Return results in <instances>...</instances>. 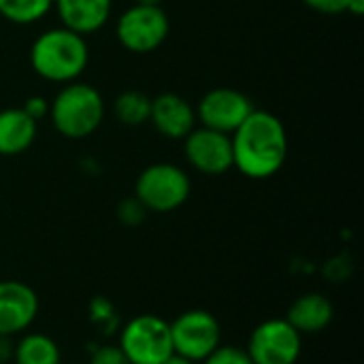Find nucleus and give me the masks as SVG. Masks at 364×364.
<instances>
[{
  "label": "nucleus",
  "instance_id": "nucleus-26",
  "mask_svg": "<svg viewBox=\"0 0 364 364\" xmlns=\"http://www.w3.org/2000/svg\"><path fill=\"white\" fill-rule=\"evenodd\" d=\"M346 11L356 15V17H360L364 13V0H348V9Z\"/></svg>",
  "mask_w": 364,
  "mask_h": 364
},
{
  "label": "nucleus",
  "instance_id": "nucleus-10",
  "mask_svg": "<svg viewBox=\"0 0 364 364\" xmlns=\"http://www.w3.org/2000/svg\"><path fill=\"white\" fill-rule=\"evenodd\" d=\"M183 156L188 164L200 175H224L232 168V143L230 134L211 130V128H194L183 139Z\"/></svg>",
  "mask_w": 364,
  "mask_h": 364
},
{
  "label": "nucleus",
  "instance_id": "nucleus-7",
  "mask_svg": "<svg viewBox=\"0 0 364 364\" xmlns=\"http://www.w3.org/2000/svg\"><path fill=\"white\" fill-rule=\"evenodd\" d=\"M171 324L173 352L192 360L203 363L222 343V328L213 314L205 309H190L177 316Z\"/></svg>",
  "mask_w": 364,
  "mask_h": 364
},
{
  "label": "nucleus",
  "instance_id": "nucleus-9",
  "mask_svg": "<svg viewBox=\"0 0 364 364\" xmlns=\"http://www.w3.org/2000/svg\"><path fill=\"white\" fill-rule=\"evenodd\" d=\"M194 111L196 122H200V126L224 134H232L254 111V107L243 92L232 87H215L200 98Z\"/></svg>",
  "mask_w": 364,
  "mask_h": 364
},
{
  "label": "nucleus",
  "instance_id": "nucleus-3",
  "mask_svg": "<svg viewBox=\"0 0 364 364\" xmlns=\"http://www.w3.org/2000/svg\"><path fill=\"white\" fill-rule=\"evenodd\" d=\"M53 128L73 141L94 134L105 119V100L100 92L83 81L66 83L49 102Z\"/></svg>",
  "mask_w": 364,
  "mask_h": 364
},
{
  "label": "nucleus",
  "instance_id": "nucleus-18",
  "mask_svg": "<svg viewBox=\"0 0 364 364\" xmlns=\"http://www.w3.org/2000/svg\"><path fill=\"white\" fill-rule=\"evenodd\" d=\"M53 0H0V15L17 26H30L47 17Z\"/></svg>",
  "mask_w": 364,
  "mask_h": 364
},
{
  "label": "nucleus",
  "instance_id": "nucleus-17",
  "mask_svg": "<svg viewBox=\"0 0 364 364\" xmlns=\"http://www.w3.org/2000/svg\"><path fill=\"white\" fill-rule=\"evenodd\" d=\"M149 111H151V98L136 90L122 92L113 102V113L117 122L124 126H141L149 122Z\"/></svg>",
  "mask_w": 364,
  "mask_h": 364
},
{
  "label": "nucleus",
  "instance_id": "nucleus-23",
  "mask_svg": "<svg viewBox=\"0 0 364 364\" xmlns=\"http://www.w3.org/2000/svg\"><path fill=\"white\" fill-rule=\"evenodd\" d=\"M34 122L43 119V117H49V100L43 98V96H30L23 107H21Z\"/></svg>",
  "mask_w": 364,
  "mask_h": 364
},
{
  "label": "nucleus",
  "instance_id": "nucleus-6",
  "mask_svg": "<svg viewBox=\"0 0 364 364\" xmlns=\"http://www.w3.org/2000/svg\"><path fill=\"white\" fill-rule=\"evenodd\" d=\"M171 21L162 6L132 4L115 21V36L126 51L151 53L168 36Z\"/></svg>",
  "mask_w": 364,
  "mask_h": 364
},
{
  "label": "nucleus",
  "instance_id": "nucleus-22",
  "mask_svg": "<svg viewBox=\"0 0 364 364\" xmlns=\"http://www.w3.org/2000/svg\"><path fill=\"white\" fill-rule=\"evenodd\" d=\"M90 364H130L117 346H100L92 352Z\"/></svg>",
  "mask_w": 364,
  "mask_h": 364
},
{
  "label": "nucleus",
  "instance_id": "nucleus-4",
  "mask_svg": "<svg viewBox=\"0 0 364 364\" xmlns=\"http://www.w3.org/2000/svg\"><path fill=\"white\" fill-rule=\"evenodd\" d=\"M192 192L190 175L171 162H156L141 171L134 183V198L154 213L179 209Z\"/></svg>",
  "mask_w": 364,
  "mask_h": 364
},
{
  "label": "nucleus",
  "instance_id": "nucleus-8",
  "mask_svg": "<svg viewBox=\"0 0 364 364\" xmlns=\"http://www.w3.org/2000/svg\"><path fill=\"white\" fill-rule=\"evenodd\" d=\"M245 352L254 364H296L303 352V335L286 318L264 320L250 335Z\"/></svg>",
  "mask_w": 364,
  "mask_h": 364
},
{
  "label": "nucleus",
  "instance_id": "nucleus-21",
  "mask_svg": "<svg viewBox=\"0 0 364 364\" xmlns=\"http://www.w3.org/2000/svg\"><path fill=\"white\" fill-rule=\"evenodd\" d=\"M145 215H147V209H145L134 196L122 200L119 207H117V218H119V222L126 224V226H139V224L145 220Z\"/></svg>",
  "mask_w": 364,
  "mask_h": 364
},
{
  "label": "nucleus",
  "instance_id": "nucleus-11",
  "mask_svg": "<svg viewBox=\"0 0 364 364\" xmlns=\"http://www.w3.org/2000/svg\"><path fill=\"white\" fill-rule=\"evenodd\" d=\"M36 292L17 279L0 282V337H13L28 331L38 316Z\"/></svg>",
  "mask_w": 364,
  "mask_h": 364
},
{
  "label": "nucleus",
  "instance_id": "nucleus-12",
  "mask_svg": "<svg viewBox=\"0 0 364 364\" xmlns=\"http://www.w3.org/2000/svg\"><path fill=\"white\" fill-rule=\"evenodd\" d=\"M149 122L162 136L183 141L196 128V111L183 96L166 92L151 98Z\"/></svg>",
  "mask_w": 364,
  "mask_h": 364
},
{
  "label": "nucleus",
  "instance_id": "nucleus-14",
  "mask_svg": "<svg viewBox=\"0 0 364 364\" xmlns=\"http://www.w3.org/2000/svg\"><path fill=\"white\" fill-rule=\"evenodd\" d=\"M335 318V307L333 303L320 294V292H309L296 299L290 309L286 320L301 333V335H316L322 333L331 326Z\"/></svg>",
  "mask_w": 364,
  "mask_h": 364
},
{
  "label": "nucleus",
  "instance_id": "nucleus-16",
  "mask_svg": "<svg viewBox=\"0 0 364 364\" xmlns=\"http://www.w3.org/2000/svg\"><path fill=\"white\" fill-rule=\"evenodd\" d=\"M15 364H62V354L58 343L43 333H30L13 346Z\"/></svg>",
  "mask_w": 364,
  "mask_h": 364
},
{
  "label": "nucleus",
  "instance_id": "nucleus-19",
  "mask_svg": "<svg viewBox=\"0 0 364 364\" xmlns=\"http://www.w3.org/2000/svg\"><path fill=\"white\" fill-rule=\"evenodd\" d=\"M90 322L102 333V335H113L119 333L122 328V320L119 314L115 309V305L107 299V296H94L90 301Z\"/></svg>",
  "mask_w": 364,
  "mask_h": 364
},
{
  "label": "nucleus",
  "instance_id": "nucleus-2",
  "mask_svg": "<svg viewBox=\"0 0 364 364\" xmlns=\"http://www.w3.org/2000/svg\"><path fill=\"white\" fill-rule=\"evenodd\" d=\"M90 62V47L85 36L60 26L38 34L30 47L32 70L49 83L77 81Z\"/></svg>",
  "mask_w": 364,
  "mask_h": 364
},
{
  "label": "nucleus",
  "instance_id": "nucleus-28",
  "mask_svg": "<svg viewBox=\"0 0 364 364\" xmlns=\"http://www.w3.org/2000/svg\"><path fill=\"white\" fill-rule=\"evenodd\" d=\"M136 4H156V6H160L162 4V0H134Z\"/></svg>",
  "mask_w": 364,
  "mask_h": 364
},
{
  "label": "nucleus",
  "instance_id": "nucleus-27",
  "mask_svg": "<svg viewBox=\"0 0 364 364\" xmlns=\"http://www.w3.org/2000/svg\"><path fill=\"white\" fill-rule=\"evenodd\" d=\"M162 364H196V363H192V360H188V358H183V356H179V354H171L166 360Z\"/></svg>",
  "mask_w": 364,
  "mask_h": 364
},
{
  "label": "nucleus",
  "instance_id": "nucleus-25",
  "mask_svg": "<svg viewBox=\"0 0 364 364\" xmlns=\"http://www.w3.org/2000/svg\"><path fill=\"white\" fill-rule=\"evenodd\" d=\"M13 358V346L9 343V337H0V363H6Z\"/></svg>",
  "mask_w": 364,
  "mask_h": 364
},
{
  "label": "nucleus",
  "instance_id": "nucleus-13",
  "mask_svg": "<svg viewBox=\"0 0 364 364\" xmlns=\"http://www.w3.org/2000/svg\"><path fill=\"white\" fill-rule=\"evenodd\" d=\"M53 9L64 28L87 36L105 28L113 0H53Z\"/></svg>",
  "mask_w": 364,
  "mask_h": 364
},
{
  "label": "nucleus",
  "instance_id": "nucleus-5",
  "mask_svg": "<svg viewBox=\"0 0 364 364\" xmlns=\"http://www.w3.org/2000/svg\"><path fill=\"white\" fill-rule=\"evenodd\" d=\"M117 348L130 364H162L175 354L171 324L151 314L136 316L119 328Z\"/></svg>",
  "mask_w": 364,
  "mask_h": 364
},
{
  "label": "nucleus",
  "instance_id": "nucleus-1",
  "mask_svg": "<svg viewBox=\"0 0 364 364\" xmlns=\"http://www.w3.org/2000/svg\"><path fill=\"white\" fill-rule=\"evenodd\" d=\"M232 166L250 179H269L282 171L288 158V132L284 122L269 111H252L230 134Z\"/></svg>",
  "mask_w": 364,
  "mask_h": 364
},
{
  "label": "nucleus",
  "instance_id": "nucleus-24",
  "mask_svg": "<svg viewBox=\"0 0 364 364\" xmlns=\"http://www.w3.org/2000/svg\"><path fill=\"white\" fill-rule=\"evenodd\" d=\"M309 9L318 11V13H326V15H337V13H346L348 9V0H303Z\"/></svg>",
  "mask_w": 364,
  "mask_h": 364
},
{
  "label": "nucleus",
  "instance_id": "nucleus-20",
  "mask_svg": "<svg viewBox=\"0 0 364 364\" xmlns=\"http://www.w3.org/2000/svg\"><path fill=\"white\" fill-rule=\"evenodd\" d=\"M203 364H254L250 360L247 352L239 346H220L215 348Z\"/></svg>",
  "mask_w": 364,
  "mask_h": 364
},
{
  "label": "nucleus",
  "instance_id": "nucleus-15",
  "mask_svg": "<svg viewBox=\"0 0 364 364\" xmlns=\"http://www.w3.org/2000/svg\"><path fill=\"white\" fill-rule=\"evenodd\" d=\"M38 122H34L21 107L0 111V156H19L34 143Z\"/></svg>",
  "mask_w": 364,
  "mask_h": 364
}]
</instances>
